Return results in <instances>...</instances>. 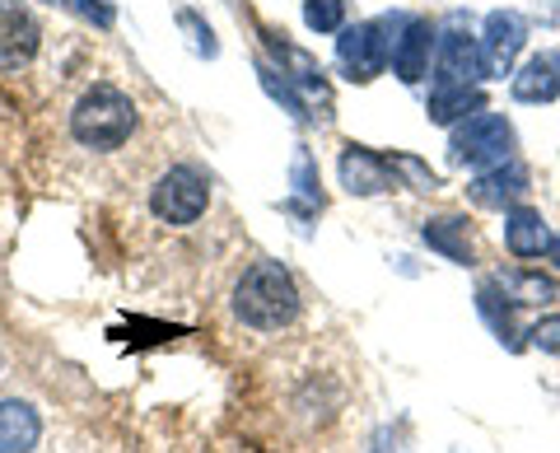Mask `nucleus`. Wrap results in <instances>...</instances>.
<instances>
[{
    "mask_svg": "<svg viewBox=\"0 0 560 453\" xmlns=\"http://www.w3.org/2000/svg\"><path fill=\"white\" fill-rule=\"evenodd\" d=\"M504 248H510L518 263H533L551 248V230L547 220H541L537 206H514V211H504Z\"/></svg>",
    "mask_w": 560,
    "mask_h": 453,
    "instance_id": "nucleus-14",
    "label": "nucleus"
},
{
    "mask_svg": "<svg viewBox=\"0 0 560 453\" xmlns=\"http://www.w3.org/2000/svg\"><path fill=\"white\" fill-rule=\"evenodd\" d=\"M257 33H261V43L271 47L276 71L285 76V80H290V84H294V90H300L304 98H318L323 108H331V84H327V71H323V66L313 61L304 47H294V43L285 38V33H276V28H267V24H261Z\"/></svg>",
    "mask_w": 560,
    "mask_h": 453,
    "instance_id": "nucleus-8",
    "label": "nucleus"
},
{
    "mask_svg": "<svg viewBox=\"0 0 560 453\" xmlns=\"http://www.w3.org/2000/svg\"><path fill=\"white\" fill-rule=\"evenodd\" d=\"M514 309H518V304L495 286V276H490V281H481V290H477V313L486 318L490 333H495L504 346H510V351H518V323H514Z\"/></svg>",
    "mask_w": 560,
    "mask_h": 453,
    "instance_id": "nucleus-18",
    "label": "nucleus"
},
{
    "mask_svg": "<svg viewBox=\"0 0 560 453\" xmlns=\"http://www.w3.org/2000/svg\"><path fill=\"white\" fill-rule=\"evenodd\" d=\"M346 0H304V24L313 33H341Z\"/></svg>",
    "mask_w": 560,
    "mask_h": 453,
    "instance_id": "nucleus-23",
    "label": "nucleus"
},
{
    "mask_svg": "<svg viewBox=\"0 0 560 453\" xmlns=\"http://www.w3.org/2000/svg\"><path fill=\"white\" fill-rule=\"evenodd\" d=\"M514 103H556L560 98V47H547L523 61V71L510 80Z\"/></svg>",
    "mask_w": 560,
    "mask_h": 453,
    "instance_id": "nucleus-13",
    "label": "nucleus"
},
{
    "mask_svg": "<svg viewBox=\"0 0 560 453\" xmlns=\"http://www.w3.org/2000/svg\"><path fill=\"white\" fill-rule=\"evenodd\" d=\"M486 66H481V38H471L467 14L453 10L440 24V43H434V84L453 90V84H481Z\"/></svg>",
    "mask_w": 560,
    "mask_h": 453,
    "instance_id": "nucleus-6",
    "label": "nucleus"
},
{
    "mask_svg": "<svg viewBox=\"0 0 560 453\" xmlns=\"http://www.w3.org/2000/svg\"><path fill=\"white\" fill-rule=\"evenodd\" d=\"M70 14H80L84 24L94 28H113L117 24V0H61Z\"/></svg>",
    "mask_w": 560,
    "mask_h": 453,
    "instance_id": "nucleus-24",
    "label": "nucleus"
},
{
    "mask_svg": "<svg viewBox=\"0 0 560 453\" xmlns=\"http://www.w3.org/2000/svg\"><path fill=\"white\" fill-rule=\"evenodd\" d=\"M43 47V24L24 0H0V71H24Z\"/></svg>",
    "mask_w": 560,
    "mask_h": 453,
    "instance_id": "nucleus-9",
    "label": "nucleus"
},
{
    "mask_svg": "<svg viewBox=\"0 0 560 453\" xmlns=\"http://www.w3.org/2000/svg\"><path fill=\"white\" fill-rule=\"evenodd\" d=\"M420 239H425L430 253H440L444 263H453V267L477 263V253H471V234H467V216H434V220H425Z\"/></svg>",
    "mask_w": 560,
    "mask_h": 453,
    "instance_id": "nucleus-16",
    "label": "nucleus"
},
{
    "mask_svg": "<svg viewBox=\"0 0 560 453\" xmlns=\"http://www.w3.org/2000/svg\"><path fill=\"white\" fill-rule=\"evenodd\" d=\"M393 173H397V187H401V178H407L416 191H440L444 183H440V173H434L430 164H420L416 154H393Z\"/></svg>",
    "mask_w": 560,
    "mask_h": 453,
    "instance_id": "nucleus-22",
    "label": "nucleus"
},
{
    "mask_svg": "<svg viewBox=\"0 0 560 453\" xmlns=\"http://www.w3.org/2000/svg\"><path fill=\"white\" fill-rule=\"evenodd\" d=\"M178 24L191 33V51H197V57H210V61L220 57V43H215V33H210V24H201L191 10H178Z\"/></svg>",
    "mask_w": 560,
    "mask_h": 453,
    "instance_id": "nucleus-25",
    "label": "nucleus"
},
{
    "mask_svg": "<svg viewBox=\"0 0 560 453\" xmlns=\"http://www.w3.org/2000/svg\"><path fill=\"white\" fill-rule=\"evenodd\" d=\"M290 183H294V197L285 201V211L294 216H318L323 211V178H318V164H313V154L300 146L294 150V164H290Z\"/></svg>",
    "mask_w": 560,
    "mask_h": 453,
    "instance_id": "nucleus-19",
    "label": "nucleus"
},
{
    "mask_svg": "<svg viewBox=\"0 0 560 453\" xmlns=\"http://www.w3.org/2000/svg\"><path fill=\"white\" fill-rule=\"evenodd\" d=\"M337 173H341V187L350 191V197H383V191L397 187L393 164L383 160V154L364 150V146H346Z\"/></svg>",
    "mask_w": 560,
    "mask_h": 453,
    "instance_id": "nucleus-12",
    "label": "nucleus"
},
{
    "mask_svg": "<svg viewBox=\"0 0 560 453\" xmlns=\"http://www.w3.org/2000/svg\"><path fill=\"white\" fill-rule=\"evenodd\" d=\"M448 453H467V449H448Z\"/></svg>",
    "mask_w": 560,
    "mask_h": 453,
    "instance_id": "nucleus-28",
    "label": "nucleus"
},
{
    "mask_svg": "<svg viewBox=\"0 0 560 453\" xmlns=\"http://www.w3.org/2000/svg\"><path fill=\"white\" fill-rule=\"evenodd\" d=\"M481 108H486V98H481L477 84H453V90H440V84H434L430 98H425V113H430L434 127H458V121H467Z\"/></svg>",
    "mask_w": 560,
    "mask_h": 453,
    "instance_id": "nucleus-17",
    "label": "nucleus"
},
{
    "mask_svg": "<svg viewBox=\"0 0 560 453\" xmlns=\"http://www.w3.org/2000/svg\"><path fill=\"white\" fill-rule=\"evenodd\" d=\"M43 440V416L33 403L5 397L0 403V453H33Z\"/></svg>",
    "mask_w": 560,
    "mask_h": 453,
    "instance_id": "nucleus-15",
    "label": "nucleus"
},
{
    "mask_svg": "<svg viewBox=\"0 0 560 453\" xmlns=\"http://www.w3.org/2000/svg\"><path fill=\"white\" fill-rule=\"evenodd\" d=\"M547 263H551V267H556V271H560V234H556V239H551V248H547Z\"/></svg>",
    "mask_w": 560,
    "mask_h": 453,
    "instance_id": "nucleus-27",
    "label": "nucleus"
},
{
    "mask_svg": "<svg viewBox=\"0 0 560 453\" xmlns=\"http://www.w3.org/2000/svg\"><path fill=\"white\" fill-rule=\"evenodd\" d=\"M300 309H304L300 286H294V276L280 263H271V257L253 263L234 286L238 323L257 327V333H280V327H290L294 318H300Z\"/></svg>",
    "mask_w": 560,
    "mask_h": 453,
    "instance_id": "nucleus-1",
    "label": "nucleus"
},
{
    "mask_svg": "<svg viewBox=\"0 0 560 453\" xmlns=\"http://www.w3.org/2000/svg\"><path fill=\"white\" fill-rule=\"evenodd\" d=\"M401 24H407V14L393 10V14H378V20H364V24L341 28V38H337V66L346 71V80L370 84V80H378L383 71H388Z\"/></svg>",
    "mask_w": 560,
    "mask_h": 453,
    "instance_id": "nucleus-3",
    "label": "nucleus"
},
{
    "mask_svg": "<svg viewBox=\"0 0 560 453\" xmlns=\"http://www.w3.org/2000/svg\"><path fill=\"white\" fill-rule=\"evenodd\" d=\"M528 47V20L518 10H490L481 24V66L486 80H504L514 71L518 51Z\"/></svg>",
    "mask_w": 560,
    "mask_h": 453,
    "instance_id": "nucleus-7",
    "label": "nucleus"
},
{
    "mask_svg": "<svg viewBox=\"0 0 560 453\" xmlns=\"http://www.w3.org/2000/svg\"><path fill=\"white\" fill-rule=\"evenodd\" d=\"M210 206V178L197 164H173L160 183L150 187V211L160 224H173V230H187L197 224Z\"/></svg>",
    "mask_w": 560,
    "mask_h": 453,
    "instance_id": "nucleus-5",
    "label": "nucleus"
},
{
    "mask_svg": "<svg viewBox=\"0 0 560 453\" xmlns=\"http://www.w3.org/2000/svg\"><path fill=\"white\" fill-rule=\"evenodd\" d=\"M528 341L537 346V351H547V356L560 360V313H551V318L533 323V327H528Z\"/></svg>",
    "mask_w": 560,
    "mask_h": 453,
    "instance_id": "nucleus-26",
    "label": "nucleus"
},
{
    "mask_svg": "<svg viewBox=\"0 0 560 453\" xmlns=\"http://www.w3.org/2000/svg\"><path fill=\"white\" fill-rule=\"evenodd\" d=\"M533 191V173L518 160H504L495 169H481L477 178L467 183V197L481 206V211H514L523 206V197Z\"/></svg>",
    "mask_w": 560,
    "mask_h": 453,
    "instance_id": "nucleus-10",
    "label": "nucleus"
},
{
    "mask_svg": "<svg viewBox=\"0 0 560 453\" xmlns=\"http://www.w3.org/2000/svg\"><path fill=\"white\" fill-rule=\"evenodd\" d=\"M131 131H136V103L117 84H94L70 108V136L84 150H98V154L121 150L131 141Z\"/></svg>",
    "mask_w": 560,
    "mask_h": 453,
    "instance_id": "nucleus-2",
    "label": "nucleus"
},
{
    "mask_svg": "<svg viewBox=\"0 0 560 453\" xmlns=\"http://www.w3.org/2000/svg\"><path fill=\"white\" fill-rule=\"evenodd\" d=\"M257 76H261V90H267V94H271V98H276L280 108H285L294 121H308V98H304L300 90H294V84H290L285 76H280L271 61H257Z\"/></svg>",
    "mask_w": 560,
    "mask_h": 453,
    "instance_id": "nucleus-21",
    "label": "nucleus"
},
{
    "mask_svg": "<svg viewBox=\"0 0 560 453\" xmlns=\"http://www.w3.org/2000/svg\"><path fill=\"white\" fill-rule=\"evenodd\" d=\"M514 150H518V136H514V121L504 117V113H471L467 121H458L448 136V160L458 164V169H495L504 160H514Z\"/></svg>",
    "mask_w": 560,
    "mask_h": 453,
    "instance_id": "nucleus-4",
    "label": "nucleus"
},
{
    "mask_svg": "<svg viewBox=\"0 0 560 453\" xmlns=\"http://www.w3.org/2000/svg\"><path fill=\"white\" fill-rule=\"evenodd\" d=\"M495 286L510 294L514 304H551V300H560V286L551 281V276H541V271H500Z\"/></svg>",
    "mask_w": 560,
    "mask_h": 453,
    "instance_id": "nucleus-20",
    "label": "nucleus"
},
{
    "mask_svg": "<svg viewBox=\"0 0 560 453\" xmlns=\"http://www.w3.org/2000/svg\"><path fill=\"white\" fill-rule=\"evenodd\" d=\"M440 43V28L420 14H407V24L397 33V47H393V76L401 84H420L430 76V51Z\"/></svg>",
    "mask_w": 560,
    "mask_h": 453,
    "instance_id": "nucleus-11",
    "label": "nucleus"
}]
</instances>
